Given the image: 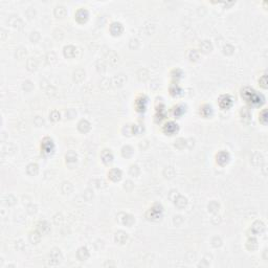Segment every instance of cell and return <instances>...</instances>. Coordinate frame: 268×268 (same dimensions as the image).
I'll return each mask as SVG.
<instances>
[{"mask_svg": "<svg viewBox=\"0 0 268 268\" xmlns=\"http://www.w3.org/2000/svg\"><path fill=\"white\" fill-rule=\"evenodd\" d=\"M265 229V225L262 221H256L253 224V226H251V230L254 233H262L264 232Z\"/></svg>", "mask_w": 268, "mask_h": 268, "instance_id": "cell-19", "label": "cell"}, {"mask_svg": "<svg viewBox=\"0 0 268 268\" xmlns=\"http://www.w3.org/2000/svg\"><path fill=\"white\" fill-rule=\"evenodd\" d=\"M26 172H27V174L31 175V176H35V175L38 174V172H39L38 164H36V163H30L27 166V168H26Z\"/></svg>", "mask_w": 268, "mask_h": 268, "instance_id": "cell-23", "label": "cell"}, {"mask_svg": "<svg viewBox=\"0 0 268 268\" xmlns=\"http://www.w3.org/2000/svg\"><path fill=\"white\" fill-rule=\"evenodd\" d=\"M49 257H50V262H52V264H54V265L59 264L61 262V260H62V258H63L62 253H61V250L58 248L52 249V250L50 251Z\"/></svg>", "mask_w": 268, "mask_h": 268, "instance_id": "cell-4", "label": "cell"}, {"mask_svg": "<svg viewBox=\"0 0 268 268\" xmlns=\"http://www.w3.org/2000/svg\"><path fill=\"white\" fill-rule=\"evenodd\" d=\"M34 123L36 124V126L41 127L42 125L44 124V121H43V118H42L41 116H36L35 119H34Z\"/></svg>", "mask_w": 268, "mask_h": 268, "instance_id": "cell-54", "label": "cell"}, {"mask_svg": "<svg viewBox=\"0 0 268 268\" xmlns=\"http://www.w3.org/2000/svg\"><path fill=\"white\" fill-rule=\"evenodd\" d=\"M61 189H62V192L64 194H69V193L72 192L73 187H72V184H71L70 182L65 181V182H63L62 188H61Z\"/></svg>", "mask_w": 268, "mask_h": 268, "instance_id": "cell-35", "label": "cell"}, {"mask_svg": "<svg viewBox=\"0 0 268 268\" xmlns=\"http://www.w3.org/2000/svg\"><path fill=\"white\" fill-rule=\"evenodd\" d=\"M33 88H34V85H33V83H31V82L25 81L24 83H23V89H24L26 92H30Z\"/></svg>", "mask_w": 268, "mask_h": 268, "instance_id": "cell-49", "label": "cell"}, {"mask_svg": "<svg viewBox=\"0 0 268 268\" xmlns=\"http://www.w3.org/2000/svg\"><path fill=\"white\" fill-rule=\"evenodd\" d=\"M260 121H261L263 124H266V121H267V111L266 110H263L261 113H260Z\"/></svg>", "mask_w": 268, "mask_h": 268, "instance_id": "cell-53", "label": "cell"}, {"mask_svg": "<svg viewBox=\"0 0 268 268\" xmlns=\"http://www.w3.org/2000/svg\"><path fill=\"white\" fill-rule=\"evenodd\" d=\"M124 188H125V190H126V191H131L132 189H133V183H132L130 180H127V181L125 182Z\"/></svg>", "mask_w": 268, "mask_h": 268, "instance_id": "cell-55", "label": "cell"}, {"mask_svg": "<svg viewBox=\"0 0 268 268\" xmlns=\"http://www.w3.org/2000/svg\"><path fill=\"white\" fill-rule=\"evenodd\" d=\"M233 104V100L229 95H222L219 99V106L222 109H229Z\"/></svg>", "mask_w": 268, "mask_h": 268, "instance_id": "cell-7", "label": "cell"}, {"mask_svg": "<svg viewBox=\"0 0 268 268\" xmlns=\"http://www.w3.org/2000/svg\"><path fill=\"white\" fill-rule=\"evenodd\" d=\"M212 107L209 105H204L202 108H200V114H202L204 118H208L212 114Z\"/></svg>", "mask_w": 268, "mask_h": 268, "instance_id": "cell-33", "label": "cell"}, {"mask_svg": "<svg viewBox=\"0 0 268 268\" xmlns=\"http://www.w3.org/2000/svg\"><path fill=\"white\" fill-rule=\"evenodd\" d=\"M246 247H247L248 250H254L258 247V243H257V240L254 238H249L247 240V243H246Z\"/></svg>", "mask_w": 268, "mask_h": 268, "instance_id": "cell-29", "label": "cell"}, {"mask_svg": "<svg viewBox=\"0 0 268 268\" xmlns=\"http://www.w3.org/2000/svg\"><path fill=\"white\" fill-rule=\"evenodd\" d=\"M90 124L88 121H86V119H82L81 122L78 124V129L80 132H82V133H87V132L90 130Z\"/></svg>", "mask_w": 268, "mask_h": 268, "instance_id": "cell-16", "label": "cell"}, {"mask_svg": "<svg viewBox=\"0 0 268 268\" xmlns=\"http://www.w3.org/2000/svg\"><path fill=\"white\" fill-rule=\"evenodd\" d=\"M107 61L110 63L111 65H115L118 63V56L116 55L113 50H109L107 54Z\"/></svg>", "mask_w": 268, "mask_h": 268, "instance_id": "cell-20", "label": "cell"}, {"mask_svg": "<svg viewBox=\"0 0 268 268\" xmlns=\"http://www.w3.org/2000/svg\"><path fill=\"white\" fill-rule=\"evenodd\" d=\"M150 213L152 214L151 215V218L156 219L158 218V217H160L161 213H163V208H161L159 204H154L153 208H150Z\"/></svg>", "mask_w": 268, "mask_h": 268, "instance_id": "cell-15", "label": "cell"}, {"mask_svg": "<svg viewBox=\"0 0 268 268\" xmlns=\"http://www.w3.org/2000/svg\"><path fill=\"white\" fill-rule=\"evenodd\" d=\"M26 66H27L28 70L35 71L37 70V68H38V63H37V61L34 59V58H30V59L27 60V62H26Z\"/></svg>", "mask_w": 268, "mask_h": 268, "instance_id": "cell-27", "label": "cell"}, {"mask_svg": "<svg viewBox=\"0 0 268 268\" xmlns=\"http://www.w3.org/2000/svg\"><path fill=\"white\" fill-rule=\"evenodd\" d=\"M63 54H64V57L67 58V59H72L76 56V47L73 46V45H67L63 48Z\"/></svg>", "mask_w": 268, "mask_h": 268, "instance_id": "cell-6", "label": "cell"}, {"mask_svg": "<svg viewBox=\"0 0 268 268\" xmlns=\"http://www.w3.org/2000/svg\"><path fill=\"white\" fill-rule=\"evenodd\" d=\"M49 118H50V119H52V122H58L60 119L59 111H57V110L52 111V112H50V114H49Z\"/></svg>", "mask_w": 268, "mask_h": 268, "instance_id": "cell-46", "label": "cell"}, {"mask_svg": "<svg viewBox=\"0 0 268 268\" xmlns=\"http://www.w3.org/2000/svg\"><path fill=\"white\" fill-rule=\"evenodd\" d=\"M212 244H213L214 247H219V246H221L222 244V240L221 238L219 237H215L213 240H212Z\"/></svg>", "mask_w": 268, "mask_h": 268, "instance_id": "cell-50", "label": "cell"}, {"mask_svg": "<svg viewBox=\"0 0 268 268\" xmlns=\"http://www.w3.org/2000/svg\"><path fill=\"white\" fill-rule=\"evenodd\" d=\"M185 145H187V140H185L184 138H178L176 139V142H175V147L177 148V149H183V148L185 147Z\"/></svg>", "mask_w": 268, "mask_h": 268, "instance_id": "cell-41", "label": "cell"}, {"mask_svg": "<svg viewBox=\"0 0 268 268\" xmlns=\"http://www.w3.org/2000/svg\"><path fill=\"white\" fill-rule=\"evenodd\" d=\"M26 56V49L23 48V47H20V48L17 49V52H16V57L18 58V59H23Z\"/></svg>", "mask_w": 268, "mask_h": 268, "instance_id": "cell-44", "label": "cell"}, {"mask_svg": "<svg viewBox=\"0 0 268 268\" xmlns=\"http://www.w3.org/2000/svg\"><path fill=\"white\" fill-rule=\"evenodd\" d=\"M38 230L41 233H46L50 230V226L46 221H40L38 223Z\"/></svg>", "mask_w": 268, "mask_h": 268, "instance_id": "cell-24", "label": "cell"}, {"mask_svg": "<svg viewBox=\"0 0 268 268\" xmlns=\"http://www.w3.org/2000/svg\"><path fill=\"white\" fill-rule=\"evenodd\" d=\"M89 18V13L85 9H80L76 13V19L79 23H85Z\"/></svg>", "mask_w": 268, "mask_h": 268, "instance_id": "cell-5", "label": "cell"}, {"mask_svg": "<svg viewBox=\"0 0 268 268\" xmlns=\"http://www.w3.org/2000/svg\"><path fill=\"white\" fill-rule=\"evenodd\" d=\"M130 175H132V176H138L139 174V168L138 166H136V164H133V166L130 167V171H129Z\"/></svg>", "mask_w": 268, "mask_h": 268, "instance_id": "cell-43", "label": "cell"}, {"mask_svg": "<svg viewBox=\"0 0 268 268\" xmlns=\"http://www.w3.org/2000/svg\"><path fill=\"white\" fill-rule=\"evenodd\" d=\"M170 91H171V93L173 94V95L176 94V93H175V92H173V90H170ZM175 91H179V92H181V89H179L178 87H177V85H175Z\"/></svg>", "mask_w": 268, "mask_h": 268, "instance_id": "cell-56", "label": "cell"}, {"mask_svg": "<svg viewBox=\"0 0 268 268\" xmlns=\"http://www.w3.org/2000/svg\"><path fill=\"white\" fill-rule=\"evenodd\" d=\"M123 220H122V222H123L124 224H126L127 226H131L132 224L134 223V218L133 216H131V215H128V214H124V218H122Z\"/></svg>", "mask_w": 268, "mask_h": 268, "instance_id": "cell-30", "label": "cell"}, {"mask_svg": "<svg viewBox=\"0 0 268 268\" xmlns=\"http://www.w3.org/2000/svg\"><path fill=\"white\" fill-rule=\"evenodd\" d=\"M259 84L261 85L263 88H267V76H266V75H264L261 79L259 80Z\"/></svg>", "mask_w": 268, "mask_h": 268, "instance_id": "cell-51", "label": "cell"}, {"mask_svg": "<svg viewBox=\"0 0 268 268\" xmlns=\"http://www.w3.org/2000/svg\"><path fill=\"white\" fill-rule=\"evenodd\" d=\"M216 159H217V163L221 166H224L225 163H229V154L226 152V151H221L219 152L218 154L216 155Z\"/></svg>", "mask_w": 268, "mask_h": 268, "instance_id": "cell-8", "label": "cell"}, {"mask_svg": "<svg viewBox=\"0 0 268 268\" xmlns=\"http://www.w3.org/2000/svg\"><path fill=\"white\" fill-rule=\"evenodd\" d=\"M108 177L112 181H118L122 178V171L119 169H111L108 173Z\"/></svg>", "mask_w": 268, "mask_h": 268, "instance_id": "cell-11", "label": "cell"}, {"mask_svg": "<svg viewBox=\"0 0 268 268\" xmlns=\"http://www.w3.org/2000/svg\"><path fill=\"white\" fill-rule=\"evenodd\" d=\"M123 31H124L123 25L119 22H113L112 24L110 25V33L112 34L113 36H119L123 33Z\"/></svg>", "mask_w": 268, "mask_h": 268, "instance_id": "cell-10", "label": "cell"}, {"mask_svg": "<svg viewBox=\"0 0 268 268\" xmlns=\"http://www.w3.org/2000/svg\"><path fill=\"white\" fill-rule=\"evenodd\" d=\"M46 61H47V63L50 65L55 64V63L57 62V55H56L54 52H48V54L46 55Z\"/></svg>", "mask_w": 268, "mask_h": 268, "instance_id": "cell-38", "label": "cell"}, {"mask_svg": "<svg viewBox=\"0 0 268 268\" xmlns=\"http://www.w3.org/2000/svg\"><path fill=\"white\" fill-rule=\"evenodd\" d=\"M122 154H123L124 157L130 158L132 155H133V149H132L130 146H125L123 149H122Z\"/></svg>", "mask_w": 268, "mask_h": 268, "instance_id": "cell-32", "label": "cell"}, {"mask_svg": "<svg viewBox=\"0 0 268 268\" xmlns=\"http://www.w3.org/2000/svg\"><path fill=\"white\" fill-rule=\"evenodd\" d=\"M30 39L33 43H37V42L40 40V34L38 33V31H33L30 36Z\"/></svg>", "mask_w": 268, "mask_h": 268, "instance_id": "cell-47", "label": "cell"}, {"mask_svg": "<svg viewBox=\"0 0 268 268\" xmlns=\"http://www.w3.org/2000/svg\"><path fill=\"white\" fill-rule=\"evenodd\" d=\"M41 148H42V151H43L45 154L52 153L55 150V145H54L52 139L49 138V137H45V138L42 140Z\"/></svg>", "mask_w": 268, "mask_h": 268, "instance_id": "cell-2", "label": "cell"}, {"mask_svg": "<svg viewBox=\"0 0 268 268\" xmlns=\"http://www.w3.org/2000/svg\"><path fill=\"white\" fill-rule=\"evenodd\" d=\"M137 76H138V79L140 80V81H147V80L149 79V72H148L147 69L142 68V69L138 70V72H137Z\"/></svg>", "mask_w": 268, "mask_h": 268, "instance_id": "cell-34", "label": "cell"}, {"mask_svg": "<svg viewBox=\"0 0 268 268\" xmlns=\"http://www.w3.org/2000/svg\"><path fill=\"white\" fill-rule=\"evenodd\" d=\"M177 130H178V126H177V124L173 123V122H169V123H167L163 127V132H166V133L169 135L174 134Z\"/></svg>", "mask_w": 268, "mask_h": 268, "instance_id": "cell-9", "label": "cell"}, {"mask_svg": "<svg viewBox=\"0 0 268 268\" xmlns=\"http://www.w3.org/2000/svg\"><path fill=\"white\" fill-rule=\"evenodd\" d=\"M85 78V71L83 69H76L75 72H73V80H75L76 82H78V83H80V82H82Z\"/></svg>", "mask_w": 268, "mask_h": 268, "instance_id": "cell-25", "label": "cell"}, {"mask_svg": "<svg viewBox=\"0 0 268 268\" xmlns=\"http://www.w3.org/2000/svg\"><path fill=\"white\" fill-rule=\"evenodd\" d=\"M54 14L57 18H64L66 14H67V10H66V9L63 5H59V6H57L55 9Z\"/></svg>", "mask_w": 268, "mask_h": 268, "instance_id": "cell-22", "label": "cell"}, {"mask_svg": "<svg viewBox=\"0 0 268 268\" xmlns=\"http://www.w3.org/2000/svg\"><path fill=\"white\" fill-rule=\"evenodd\" d=\"M40 232H34L31 233L30 235V241L31 243L33 244H37L40 242V240H41V235H40Z\"/></svg>", "mask_w": 268, "mask_h": 268, "instance_id": "cell-31", "label": "cell"}, {"mask_svg": "<svg viewBox=\"0 0 268 268\" xmlns=\"http://www.w3.org/2000/svg\"><path fill=\"white\" fill-rule=\"evenodd\" d=\"M129 46H130V48H131V49H136V48H138V46H139V42H138V40H137V39H131V40H130Z\"/></svg>", "mask_w": 268, "mask_h": 268, "instance_id": "cell-48", "label": "cell"}, {"mask_svg": "<svg viewBox=\"0 0 268 268\" xmlns=\"http://www.w3.org/2000/svg\"><path fill=\"white\" fill-rule=\"evenodd\" d=\"M7 22L10 23V26H13V27L17 28V30H21V28L23 27L22 20H21L20 18H18V17H12V18H10Z\"/></svg>", "mask_w": 268, "mask_h": 268, "instance_id": "cell-14", "label": "cell"}, {"mask_svg": "<svg viewBox=\"0 0 268 268\" xmlns=\"http://www.w3.org/2000/svg\"><path fill=\"white\" fill-rule=\"evenodd\" d=\"M115 242H118V244H125L128 240V233L123 232V230H119L115 233Z\"/></svg>", "mask_w": 268, "mask_h": 268, "instance_id": "cell-13", "label": "cell"}, {"mask_svg": "<svg viewBox=\"0 0 268 268\" xmlns=\"http://www.w3.org/2000/svg\"><path fill=\"white\" fill-rule=\"evenodd\" d=\"M219 208H220L219 203L217 202V201H215V200H213L211 203L208 204V211L209 212H213V213H216V212H218L219 211Z\"/></svg>", "mask_w": 268, "mask_h": 268, "instance_id": "cell-40", "label": "cell"}, {"mask_svg": "<svg viewBox=\"0 0 268 268\" xmlns=\"http://www.w3.org/2000/svg\"><path fill=\"white\" fill-rule=\"evenodd\" d=\"M76 258L80 261H85L89 258V251L86 247H80L76 251Z\"/></svg>", "mask_w": 268, "mask_h": 268, "instance_id": "cell-12", "label": "cell"}, {"mask_svg": "<svg viewBox=\"0 0 268 268\" xmlns=\"http://www.w3.org/2000/svg\"><path fill=\"white\" fill-rule=\"evenodd\" d=\"M102 160L105 164H109L113 161V155L110 150H104L102 153Z\"/></svg>", "mask_w": 268, "mask_h": 268, "instance_id": "cell-17", "label": "cell"}, {"mask_svg": "<svg viewBox=\"0 0 268 268\" xmlns=\"http://www.w3.org/2000/svg\"><path fill=\"white\" fill-rule=\"evenodd\" d=\"M6 200H7V201H6V204H7V205H14V204L16 203V201H17V200H16V198H15L13 195H9V196H7V197H6Z\"/></svg>", "mask_w": 268, "mask_h": 268, "instance_id": "cell-52", "label": "cell"}, {"mask_svg": "<svg viewBox=\"0 0 268 268\" xmlns=\"http://www.w3.org/2000/svg\"><path fill=\"white\" fill-rule=\"evenodd\" d=\"M200 49H201V52H205V54L212 52V49H213V45H212L211 41H208V40H204V41L201 42V43H200Z\"/></svg>", "mask_w": 268, "mask_h": 268, "instance_id": "cell-21", "label": "cell"}, {"mask_svg": "<svg viewBox=\"0 0 268 268\" xmlns=\"http://www.w3.org/2000/svg\"><path fill=\"white\" fill-rule=\"evenodd\" d=\"M126 81H127V76L123 75V73H121V75L113 76L110 82H111V86L112 87H114V88H119V87H122L125 83H126Z\"/></svg>", "mask_w": 268, "mask_h": 268, "instance_id": "cell-3", "label": "cell"}, {"mask_svg": "<svg viewBox=\"0 0 268 268\" xmlns=\"http://www.w3.org/2000/svg\"><path fill=\"white\" fill-rule=\"evenodd\" d=\"M242 97H244V100H245L246 102L250 103V104L254 106L261 105L264 101L262 95L258 94L254 90L250 88H245L244 90H242Z\"/></svg>", "mask_w": 268, "mask_h": 268, "instance_id": "cell-1", "label": "cell"}, {"mask_svg": "<svg viewBox=\"0 0 268 268\" xmlns=\"http://www.w3.org/2000/svg\"><path fill=\"white\" fill-rule=\"evenodd\" d=\"M233 50H235V48H233V45H230V44H226V45H225V46L223 47V52H224V55H227V56L232 55L233 52Z\"/></svg>", "mask_w": 268, "mask_h": 268, "instance_id": "cell-45", "label": "cell"}, {"mask_svg": "<svg viewBox=\"0 0 268 268\" xmlns=\"http://www.w3.org/2000/svg\"><path fill=\"white\" fill-rule=\"evenodd\" d=\"M65 158H66V161H67L68 163H76V159H78V155H76V152H73V151H69V152L66 154Z\"/></svg>", "mask_w": 268, "mask_h": 268, "instance_id": "cell-28", "label": "cell"}, {"mask_svg": "<svg viewBox=\"0 0 268 268\" xmlns=\"http://www.w3.org/2000/svg\"><path fill=\"white\" fill-rule=\"evenodd\" d=\"M251 163H253L254 166H261L262 163H263V156H262V154L254 153L253 157H251Z\"/></svg>", "mask_w": 268, "mask_h": 268, "instance_id": "cell-26", "label": "cell"}, {"mask_svg": "<svg viewBox=\"0 0 268 268\" xmlns=\"http://www.w3.org/2000/svg\"><path fill=\"white\" fill-rule=\"evenodd\" d=\"M241 116H242V121L243 122H246V123H247V122L251 118L250 112H249V111L246 109V108H242V110H241Z\"/></svg>", "mask_w": 268, "mask_h": 268, "instance_id": "cell-39", "label": "cell"}, {"mask_svg": "<svg viewBox=\"0 0 268 268\" xmlns=\"http://www.w3.org/2000/svg\"><path fill=\"white\" fill-rule=\"evenodd\" d=\"M174 201H175V205H176L178 208H183L187 206V204H188V199L181 195L177 196V198H175Z\"/></svg>", "mask_w": 268, "mask_h": 268, "instance_id": "cell-18", "label": "cell"}, {"mask_svg": "<svg viewBox=\"0 0 268 268\" xmlns=\"http://www.w3.org/2000/svg\"><path fill=\"white\" fill-rule=\"evenodd\" d=\"M163 175L166 178H173L175 176V170L172 167H167L163 171Z\"/></svg>", "mask_w": 268, "mask_h": 268, "instance_id": "cell-36", "label": "cell"}, {"mask_svg": "<svg viewBox=\"0 0 268 268\" xmlns=\"http://www.w3.org/2000/svg\"><path fill=\"white\" fill-rule=\"evenodd\" d=\"M189 59L191 61H194V62H195V61H197L199 59V52H197V50H195V49L190 50V52H189Z\"/></svg>", "mask_w": 268, "mask_h": 268, "instance_id": "cell-42", "label": "cell"}, {"mask_svg": "<svg viewBox=\"0 0 268 268\" xmlns=\"http://www.w3.org/2000/svg\"><path fill=\"white\" fill-rule=\"evenodd\" d=\"M138 104H139V106H136V110L139 111V112H142V111L145 110L146 104H147V100H146V97L142 100V102H140V97H138V99L136 100V102H135V105H138Z\"/></svg>", "mask_w": 268, "mask_h": 268, "instance_id": "cell-37", "label": "cell"}]
</instances>
